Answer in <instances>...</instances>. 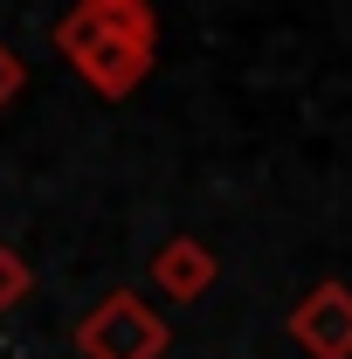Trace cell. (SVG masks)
<instances>
[{"label": "cell", "mask_w": 352, "mask_h": 359, "mask_svg": "<svg viewBox=\"0 0 352 359\" xmlns=\"http://www.w3.org/2000/svg\"><path fill=\"white\" fill-rule=\"evenodd\" d=\"M166 346H173V325L138 290H104L76 325V353L83 359H166Z\"/></svg>", "instance_id": "2"}, {"label": "cell", "mask_w": 352, "mask_h": 359, "mask_svg": "<svg viewBox=\"0 0 352 359\" xmlns=\"http://www.w3.org/2000/svg\"><path fill=\"white\" fill-rule=\"evenodd\" d=\"M28 290H35V263H28L14 242H0V311L28 304Z\"/></svg>", "instance_id": "5"}, {"label": "cell", "mask_w": 352, "mask_h": 359, "mask_svg": "<svg viewBox=\"0 0 352 359\" xmlns=\"http://www.w3.org/2000/svg\"><path fill=\"white\" fill-rule=\"evenodd\" d=\"M215 249L208 242H194V235H173V242H159L152 249V283H159V297H173V304H194V297H208L215 290Z\"/></svg>", "instance_id": "4"}, {"label": "cell", "mask_w": 352, "mask_h": 359, "mask_svg": "<svg viewBox=\"0 0 352 359\" xmlns=\"http://www.w3.org/2000/svg\"><path fill=\"white\" fill-rule=\"evenodd\" d=\"M21 90H28V62H21V55H14V48L0 42V111H7V104H14V97H21Z\"/></svg>", "instance_id": "6"}, {"label": "cell", "mask_w": 352, "mask_h": 359, "mask_svg": "<svg viewBox=\"0 0 352 359\" xmlns=\"http://www.w3.org/2000/svg\"><path fill=\"white\" fill-rule=\"evenodd\" d=\"M55 55L97 97H132L159 62V14L145 0H76L55 21Z\"/></svg>", "instance_id": "1"}, {"label": "cell", "mask_w": 352, "mask_h": 359, "mask_svg": "<svg viewBox=\"0 0 352 359\" xmlns=\"http://www.w3.org/2000/svg\"><path fill=\"white\" fill-rule=\"evenodd\" d=\"M290 339L304 346V359H352V283H311L290 304Z\"/></svg>", "instance_id": "3"}]
</instances>
